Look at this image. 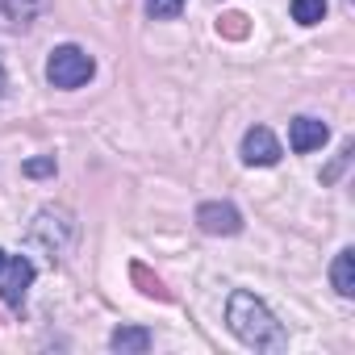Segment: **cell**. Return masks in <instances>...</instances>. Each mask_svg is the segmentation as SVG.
<instances>
[{"label":"cell","instance_id":"obj_1","mask_svg":"<svg viewBox=\"0 0 355 355\" xmlns=\"http://www.w3.org/2000/svg\"><path fill=\"white\" fill-rule=\"evenodd\" d=\"M226 322H230V330L247 343V347H255V351H284V330H280V322L268 313V305L259 301V297H251V293H234L230 297V309H226Z\"/></svg>","mask_w":355,"mask_h":355},{"label":"cell","instance_id":"obj_2","mask_svg":"<svg viewBox=\"0 0 355 355\" xmlns=\"http://www.w3.org/2000/svg\"><path fill=\"white\" fill-rule=\"evenodd\" d=\"M92 71H96V63H92V55L80 51V46H59V51L46 59V80H51L55 88H80V84L92 80Z\"/></svg>","mask_w":355,"mask_h":355},{"label":"cell","instance_id":"obj_3","mask_svg":"<svg viewBox=\"0 0 355 355\" xmlns=\"http://www.w3.org/2000/svg\"><path fill=\"white\" fill-rule=\"evenodd\" d=\"M0 276H5V280H0V297H5V305L21 309L26 305V293L34 284V263L26 255H9V263H5V272H0Z\"/></svg>","mask_w":355,"mask_h":355},{"label":"cell","instance_id":"obj_4","mask_svg":"<svg viewBox=\"0 0 355 355\" xmlns=\"http://www.w3.org/2000/svg\"><path fill=\"white\" fill-rule=\"evenodd\" d=\"M280 142H276V134L268 130V125H251L247 134H243V159L251 163V167H272V163H280Z\"/></svg>","mask_w":355,"mask_h":355},{"label":"cell","instance_id":"obj_5","mask_svg":"<svg viewBox=\"0 0 355 355\" xmlns=\"http://www.w3.org/2000/svg\"><path fill=\"white\" fill-rule=\"evenodd\" d=\"M197 222H201L205 234H239V230H243L239 209L226 205V201H205V205L197 209Z\"/></svg>","mask_w":355,"mask_h":355},{"label":"cell","instance_id":"obj_6","mask_svg":"<svg viewBox=\"0 0 355 355\" xmlns=\"http://www.w3.org/2000/svg\"><path fill=\"white\" fill-rule=\"evenodd\" d=\"M326 138H330V130H326V121H318V117H297V121L288 125V146H293L297 155L318 150Z\"/></svg>","mask_w":355,"mask_h":355},{"label":"cell","instance_id":"obj_7","mask_svg":"<svg viewBox=\"0 0 355 355\" xmlns=\"http://www.w3.org/2000/svg\"><path fill=\"white\" fill-rule=\"evenodd\" d=\"M51 9V0H0V21L5 26H30Z\"/></svg>","mask_w":355,"mask_h":355},{"label":"cell","instance_id":"obj_8","mask_svg":"<svg viewBox=\"0 0 355 355\" xmlns=\"http://www.w3.org/2000/svg\"><path fill=\"white\" fill-rule=\"evenodd\" d=\"M330 280H334L338 297H355V251H338V255H334Z\"/></svg>","mask_w":355,"mask_h":355},{"label":"cell","instance_id":"obj_9","mask_svg":"<svg viewBox=\"0 0 355 355\" xmlns=\"http://www.w3.org/2000/svg\"><path fill=\"white\" fill-rule=\"evenodd\" d=\"M113 351H134V355H142V351H150V330H142V326H121V330H113Z\"/></svg>","mask_w":355,"mask_h":355},{"label":"cell","instance_id":"obj_10","mask_svg":"<svg viewBox=\"0 0 355 355\" xmlns=\"http://www.w3.org/2000/svg\"><path fill=\"white\" fill-rule=\"evenodd\" d=\"M326 17V0H293V21L297 26H318Z\"/></svg>","mask_w":355,"mask_h":355},{"label":"cell","instance_id":"obj_11","mask_svg":"<svg viewBox=\"0 0 355 355\" xmlns=\"http://www.w3.org/2000/svg\"><path fill=\"white\" fill-rule=\"evenodd\" d=\"M130 276H134V284H138L146 297H155V301H167V297H171V293L163 288V280H159V276H150L142 263H134V268H130Z\"/></svg>","mask_w":355,"mask_h":355},{"label":"cell","instance_id":"obj_12","mask_svg":"<svg viewBox=\"0 0 355 355\" xmlns=\"http://www.w3.org/2000/svg\"><path fill=\"white\" fill-rule=\"evenodd\" d=\"M180 9H184V0H146V13L155 21H167V17H175Z\"/></svg>","mask_w":355,"mask_h":355},{"label":"cell","instance_id":"obj_13","mask_svg":"<svg viewBox=\"0 0 355 355\" xmlns=\"http://www.w3.org/2000/svg\"><path fill=\"white\" fill-rule=\"evenodd\" d=\"M218 34H226V38H247V17H243V13H226V17L218 21Z\"/></svg>","mask_w":355,"mask_h":355},{"label":"cell","instance_id":"obj_14","mask_svg":"<svg viewBox=\"0 0 355 355\" xmlns=\"http://www.w3.org/2000/svg\"><path fill=\"white\" fill-rule=\"evenodd\" d=\"M55 171V159H30L26 163V175H51Z\"/></svg>","mask_w":355,"mask_h":355},{"label":"cell","instance_id":"obj_15","mask_svg":"<svg viewBox=\"0 0 355 355\" xmlns=\"http://www.w3.org/2000/svg\"><path fill=\"white\" fill-rule=\"evenodd\" d=\"M0 96H5V67H0Z\"/></svg>","mask_w":355,"mask_h":355},{"label":"cell","instance_id":"obj_16","mask_svg":"<svg viewBox=\"0 0 355 355\" xmlns=\"http://www.w3.org/2000/svg\"><path fill=\"white\" fill-rule=\"evenodd\" d=\"M5 263H9V255H5V251H0V272H5Z\"/></svg>","mask_w":355,"mask_h":355}]
</instances>
